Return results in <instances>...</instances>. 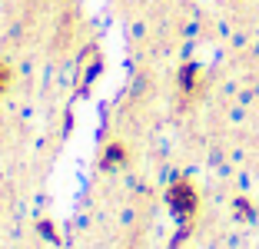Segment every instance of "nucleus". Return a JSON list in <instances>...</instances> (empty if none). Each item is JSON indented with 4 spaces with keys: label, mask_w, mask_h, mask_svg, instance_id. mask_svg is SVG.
Returning <instances> with one entry per match:
<instances>
[{
    "label": "nucleus",
    "mask_w": 259,
    "mask_h": 249,
    "mask_svg": "<svg viewBox=\"0 0 259 249\" xmlns=\"http://www.w3.org/2000/svg\"><path fill=\"white\" fill-rule=\"evenodd\" d=\"M169 206H173V213L180 219H190L193 213H196V193H193L186 183H176V186L169 189Z\"/></svg>",
    "instance_id": "f257e3e1"
},
{
    "label": "nucleus",
    "mask_w": 259,
    "mask_h": 249,
    "mask_svg": "<svg viewBox=\"0 0 259 249\" xmlns=\"http://www.w3.org/2000/svg\"><path fill=\"white\" fill-rule=\"evenodd\" d=\"M4 83H7V70L0 67V90H4Z\"/></svg>",
    "instance_id": "7ed1b4c3"
},
{
    "label": "nucleus",
    "mask_w": 259,
    "mask_h": 249,
    "mask_svg": "<svg viewBox=\"0 0 259 249\" xmlns=\"http://www.w3.org/2000/svg\"><path fill=\"white\" fill-rule=\"evenodd\" d=\"M116 163H123V150H120V146H110V150H107V159H103V166H116Z\"/></svg>",
    "instance_id": "f03ea898"
}]
</instances>
